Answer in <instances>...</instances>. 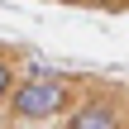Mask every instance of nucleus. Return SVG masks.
Segmentation results:
<instances>
[{"instance_id": "5", "label": "nucleus", "mask_w": 129, "mask_h": 129, "mask_svg": "<svg viewBox=\"0 0 129 129\" xmlns=\"http://www.w3.org/2000/svg\"><path fill=\"white\" fill-rule=\"evenodd\" d=\"M62 5H86V0H62Z\"/></svg>"}, {"instance_id": "3", "label": "nucleus", "mask_w": 129, "mask_h": 129, "mask_svg": "<svg viewBox=\"0 0 129 129\" xmlns=\"http://www.w3.org/2000/svg\"><path fill=\"white\" fill-rule=\"evenodd\" d=\"M14 81H19V67H14V57H10V53H0V105L10 101Z\"/></svg>"}, {"instance_id": "4", "label": "nucleus", "mask_w": 129, "mask_h": 129, "mask_svg": "<svg viewBox=\"0 0 129 129\" xmlns=\"http://www.w3.org/2000/svg\"><path fill=\"white\" fill-rule=\"evenodd\" d=\"M86 5H101V10H115V5H124V0H86Z\"/></svg>"}, {"instance_id": "1", "label": "nucleus", "mask_w": 129, "mask_h": 129, "mask_svg": "<svg viewBox=\"0 0 129 129\" xmlns=\"http://www.w3.org/2000/svg\"><path fill=\"white\" fill-rule=\"evenodd\" d=\"M72 105H77V81L62 72L34 67L29 77L14 81V91L5 101V120H10V129H29V124H48V120L67 115Z\"/></svg>"}, {"instance_id": "2", "label": "nucleus", "mask_w": 129, "mask_h": 129, "mask_svg": "<svg viewBox=\"0 0 129 129\" xmlns=\"http://www.w3.org/2000/svg\"><path fill=\"white\" fill-rule=\"evenodd\" d=\"M67 129H124V110H120L115 96L91 91L67 110Z\"/></svg>"}]
</instances>
